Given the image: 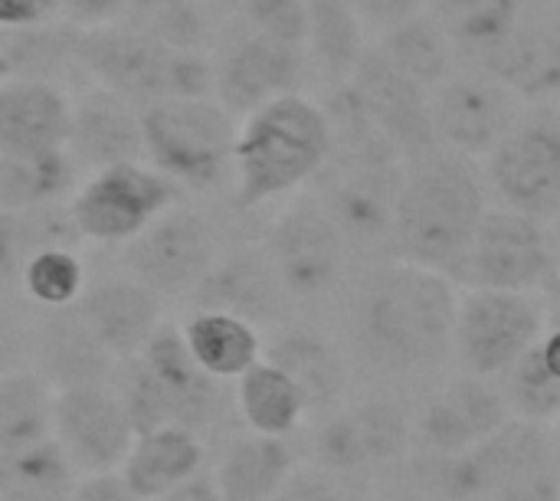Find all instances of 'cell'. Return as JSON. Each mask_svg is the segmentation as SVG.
Returning <instances> with one entry per match:
<instances>
[{"instance_id": "40", "label": "cell", "mask_w": 560, "mask_h": 501, "mask_svg": "<svg viewBox=\"0 0 560 501\" xmlns=\"http://www.w3.org/2000/svg\"><path fill=\"white\" fill-rule=\"evenodd\" d=\"M118 23L161 46L194 53H207L213 36L203 0H131Z\"/></svg>"}, {"instance_id": "34", "label": "cell", "mask_w": 560, "mask_h": 501, "mask_svg": "<svg viewBox=\"0 0 560 501\" xmlns=\"http://www.w3.org/2000/svg\"><path fill=\"white\" fill-rule=\"evenodd\" d=\"M79 240L69 207L0 210V286L20 282L26 263L43 249H62Z\"/></svg>"}, {"instance_id": "38", "label": "cell", "mask_w": 560, "mask_h": 501, "mask_svg": "<svg viewBox=\"0 0 560 501\" xmlns=\"http://www.w3.org/2000/svg\"><path fill=\"white\" fill-rule=\"evenodd\" d=\"M75 486L79 476L52 436L20 453L0 456L3 501H72Z\"/></svg>"}, {"instance_id": "50", "label": "cell", "mask_w": 560, "mask_h": 501, "mask_svg": "<svg viewBox=\"0 0 560 501\" xmlns=\"http://www.w3.org/2000/svg\"><path fill=\"white\" fill-rule=\"evenodd\" d=\"M158 501H223V496H220V489H217V482L210 476H197V479L184 482L180 489L167 492L164 499Z\"/></svg>"}, {"instance_id": "43", "label": "cell", "mask_w": 560, "mask_h": 501, "mask_svg": "<svg viewBox=\"0 0 560 501\" xmlns=\"http://www.w3.org/2000/svg\"><path fill=\"white\" fill-rule=\"evenodd\" d=\"M240 13L246 30L285 46L308 49L305 0H240Z\"/></svg>"}, {"instance_id": "22", "label": "cell", "mask_w": 560, "mask_h": 501, "mask_svg": "<svg viewBox=\"0 0 560 501\" xmlns=\"http://www.w3.org/2000/svg\"><path fill=\"white\" fill-rule=\"evenodd\" d=\"M75 312L118 364L138 358L161 328V299L131 276L85 286Z\"/></svg>"}, {"instance_id": "20", "label": "cell", "mask_w": 560, "mask_h": 501, "mask_svg": "<svg viewBox=\"0 0 560 501\" xmlns=\"http://www.w3.org/2000/svg\"><path fill=\"white\" fill-rule=\"evenodd\" d=\"M413 427L390 400H364L351 410L331 413L318 430L315 453L328 469L364 473L404 459Z\"/></svg>"}, {"instance_id": "49", "label": "cell", "mask_w": 560, "mask_h": 501, "mask_svg": "<svg viewBox=\"0 0 560 501\" xmlns=\"http://www.w3.org/2000/svg\"><path fill=\"white\" fill-rule=\"evenodd\" d=\"M269 501H345L341 492H335L328 482L315 476H292Z\"/></svg>"}, {"instance_id": "28", "label": "cell", "mask_w": 560, "mask_h": 501, "mask_svg": "<svg viewBox=\"0 0 560 501\" xmlns=\"http://www.w3.org/2000/svg\"><path fill=\"white\" fill-rule=\"evenodd\" d=\"M203 466V443L190 430L164 427L151 433H138L121 479L141 501L164 499L167 492L180 489L184 482L197 479Z\"/></svg>"}, {"instance_id": "16", "label": "cell", "mask_w": 560, "mask_h": 501, "mask_svg": "<svg viewBox=\"0 0 560 501\" xmlns=\"http://www.w3.org/2000/svg\"><path fill=\"white\" fill-rule=\"evenodd\" d=\"M52 440L66 453L75 476L92 479L121 473L138 433L118 391L95 384L56 394Z\"/></svg>"}, {"instance_id": "42", "label": "cell", "mask_w": 560, "mask_h": 501, "mask_svg": "<svg viewBox=\"0 0 560 501\" xmlns=\"http://www.w3.org/2000/svg\"><path fill=\"white\" fill-rule=\"evenodd\" d=\"M20 289L43 312H49V308H69L85 292V272H82L79 256L69 246H62V249H43L39 256H33L26 263V269L20 276Z\"/></svg>"}, {"instance_id": "57", "label": "cell", "mask_w": 560, "mask_h": 501, "mask_svg": "<svg viewBox=\"0 0 560 501\" xmlns=\"http://www.w3.org/2000/svg\"><path fill=\"white\" fill-rule=\"evenodd\" d=\"M555 243H558V259H560V233L555 230Z\"/></svg>"}, {"instance_id": "36", "label": "cell", "mask_w": 560, "mask_h": 501, "mask_svg": "<svg viewBox=\"0 0 560 501\" xmlns=\"http://www.w3.org/2000/svg\"><path fill=\"white\" fill-rule=\"evenodd\" d=\"M52 387L36 371L0 374V456L52 436Z\"/></svg>"}, {"instance_id": "6", "label": "cell", "mask_w": 560, "mask_h": 501, "mask_svg": "<svg viewBox=\"0 0 560 501\" xmlns=\"http://www.w3.org/2000/svg\"><path fill=\"white\" fill-rule=\"evenodd\" d=\"M240 118L213 95L141 108L144 161L177 187L213 190L233 177Z\"/></svg>"}, {"instance_id": "52", "label": "cell", "mask_w": 560, "mask_h": 501, "mask_svg": "<svg viewBox=\"0 0 560 501\" xmlns=\"http://www.w3.org/2000/svg\"><path fill=\"white\" fill-rule=\"evenodd\" d=\"M10 338H13V331L7 328V322L0 318V374H7V371H16V368H10V354H13V348H10Z\"/></svg>"}, {"instance_id": "47", "label": "cell", "mask_w": 560, "mask_h": 501, "mask_svg": "<svg viewBox=\"0 0 560 501\" xmlns=\"http://www.w3.org/2000/svg\"><path fill=\"white\" fill-rule=\"evenodd\" d=\"M560 496V479L555 469L548 473H538V476H528L495 496H489L486 501H558Z\"/></svg>"}, {"instance_id": "33", "label": "cell", "mask_w": 560, "mask_h": 501, "mask_svg": "<svg viewBox=\"0 0 560 501\" xmlns=\"http://www.w3.org/2000/svg\"><path fill=\"white\" fill-rule=\"evenodd\" d=\"M79 164L69 151L33 158L0 154V210H43L59 207L75 194Z\"/></svg>"}, {"instance_id": "54", "label": "cell", "mask_w": 560, "mask_h": 501, "mask_svg": "<svg viewBox=\"0 0 560 501\" xmlns=\"http://www.w3.org/2000/svg\"><path fill=\"white\" fill-rule=\"evenodd\" d=\"M10 82V66H7V59L0 56V85H7Z\"/></svg>"}, {"instance_id": "23", "label": "cell", "mask_w": 560, "mask_h": 501, "mask_svg": "<svg viewBox=\"0 0 560 501\" xmlns=\"http://www.w3.org/2000/svg\"><path fill=\"white\" fill-rule=\"evenodd\" d=\"M33 361L36 374L52 387V394L108 384L118 364L89 331L75 305L43 312L33 331Z\"/></svg>"}, {"instance_id": "48", "label": "cell", "mask_w": 560, "mask_h": 501, "mask_svg": "<svg viewBox=\"0 0 560 501\" xmlns=\"http://www.w3.org/2000/svg\"><path fill=\"white\" fill-rule=\"evenodd\" d=\"M72 501H141L118 473L112 476H92V479H79Z\"/></svg>"}, {"instance_id": "56", "label": "cell", "mask_w": 560, "mask_h": 501, "mask_svg": "<svg viewBox=\"0 0 560 501\" xmlns=\"http://www.w3.org/2000/svg\"><path fill=\"white\" fill-rule=\"evenodd\" d=\"M203 3H240V0H203Z\"/></svg>"}, {"instance_id": "45", "label": "cell", "mask_w": 560, "mask_h": 501, "mask_svg": "<svg viewBox=\"0 0 560 501\" xmlns=\"http://www.w3.org/2000/svg\"><path fill=\"white\" fill-rule=\"evenodd\" d=\"M128 7L131 0H59V20L75 30H98L118 23Z\"/></svg>"}, {"instance_id": "1", "label": "cell", "mask_w": 560, "mask_h": 501, "mask_svg": "<svg viewBox=\"0 0 560 501\" xmlns=\"http://www.w3.org/2000/svg\"><path fill=\"white\" fill-rule=\"evenodd\" d=\"M459 292L450 276L404 259L371 269L351 305L361 358L387 374L440 364L453 351Z\"/></svg>"}, {"instance_id": "60", "label": "cell", "mask_w": 560, "mask_h": 501, "mask_svg": "<svg viewBox=\"0 0 560 501\" xmlns=\"http://www.w3.org/2000/svg\"><path fill=\"white\" fill-rule=\"evenodd\" d=\"M558 501H560V496H558Z\"/></svg>"}, {"instance_id": "61", "label": "cell", "mask_w": 560, "mask_h": 501, "mask_svg": "<svg viewBox=\"0 0 560 501\" xmlns=\"http://www.w3.org/2000/svg\"><path fill=\"white\" fill-rule=\"evenodd\" d=\"M0 501H3V499H0Z\"/></svg>"}, {"instance_id": "9", "label": "cell", "mask_w": 560, "mask_h": 501, "mask_svg": "<svg viewBox=\"0 0 560 501\" xmlns=\"http://www.w3.org/2000/svg\"><path fill=\"white\" fill-rule=\"evenodd\" d=\"M486 177L505 210L558 220L560 217V112L555 102L522 112L515 128L486 158Z\"/></svg>"}, {"instance_id": "7", "label": "cell", "mask_w": 560, "mask_h": 501, "mask_svg": "<svg viewBox=\"0 0 560 501\" xmlns=\"http://www.w3.org/2000/svg\"><path fill=\"white\" fill-rule=\"evenodd\" d=\"M325 171V210L345 233L348 246H390L407 177V161L397 148L381 135L341 138L335 141V154Z\"/></svg>"}, {"instance_id": "53", "label": "cell", "mask_w": 560, "mask_h": 501, "mask_svg": "<svg viewBox=\"0 0 560 501\" xmlns=\"http://www.w3.org/2000/svg\"><path fill=\"white\" fill-rule=\"evenodd\" d=\"M545 308H548V325H560V279L545 292Z\"/></svg>"}, {"instance_id": "10", "label": "cell", "mask_w": 560, "mask_h": 501, "mask_svg": "<svg viewBox=\"0 0 560 501\" xmlns=\"http://www.w3.org/2000/svg\"><path fill=\"white\" fill-rule=\"evenodd\" d=\"M548 328L545 295L469 289L459 295L453 354L472 377H502Z\"/></svg>"}, {"instance_id": "5", "label": "cell", "mask_w": 560, "mask_h": 501, "mask_svg": "<svg viewBox=\"0 0 560 501\" xmlns=\"http://www.w3.org/2000/svg\"><path fill=\"white\" fill-rule=\"evenodd\" d=\"M118 397L135 423V433L164 427L200 433L226 410L223 384L190 358L184 335L174 328H158L151 345L138 358L125 361Z\"/></svg>"}, {"instance_id": "29", "label": "cell", "mask_w": 560, "mask_h": 501, "mask_svg": "<svg viewBox=\"0 0 560 501\" xmlns=\"http://www.w3.org/2000/svg\"><path fill=\"white\" fill-rule=\"evenodd\" d=\"M266 361L282 368L295 381L308 413L331 410L345 397L348 364L338 354V348L315 331H282L269 345Z\"/></svg>"}, {"instance_id": "46", "label": "cell", "mask_w": 560, "mask_h": 501, "mask_svg": "<svg viewBox=\"0 0 560 501\" xmlns=\"http://www.w3.org/2000/svg\"><path fill=\"white\" fill-rule=\"evenodd\" d=\"M59 16V0H0V30L36 26Z\"/></svg>"}, {"instance_id": "3", "label": "cell", "mask_w": 560, "mask_h": 501, "mask_svg": "<svg viewBox=\"0 0 560 501\" xmlns=\"http://www.w3.org/2000/svg\"><path fill=\"white\" fill-rule=\"evenodd\" d=\"M335 131L325 105L308 95H282L243 118L233 151L236 207L253 210L325 174Z\"/></svg>"}, {"instance_id": "18", "label": "cell", "mask_w": 560, "mask_h": 501, "mask_svg": "<svg viewBox=\"0 0 560 501\" xmlns=\"http://www.w3.org/2000/svg\"><path fill=\"white\" fill-rule=\"evenodd\" d=\"M345 85L407 164L440 148L430 118V89L390 66L377 46H368Z\"/></svg>"}, {"instance_id": "44", "label": "cell", "mask_w": 560, "mask_h": 501, "mask_svg": "<svg viewBox=\"0 0 560 501\" xmlns=\"http://www.w3.org/2000/svg\"><path fill=\"white\" fill-rule=\"evenodd\" d=\"M368 36H387L407 20L427 13V0H351Z\"/></svg>"}, {"instance_id": "31", "label": "cell", "mask_w": 560, "mask_h": 501, "mask_svg": "<svg viewBox=\"0 0 560 501\" xmlns=\"http://www.w3.org/2000/svg\"><path fill=\"white\" fill-rule=\"evenodd\" d=\"M292 476H295L292 446L285 440L249 433L223 453L213 482L223 501H269Z\"/></svg>"}, {"instance_id": "19", "label": "cell", "mask_w": 560, "mask_h": 501, "mask_svg": "<svg viewBox=\"0 0 560 501\" xmlns=\"http://www.w3.org/2000/svg\"><path fill=\"white\" fill-rule=\"evenodd\" d=\"M512 420V410L505 404L502 387L482 377H459L446 384L430 404L423 407L413 440L423 446L433 459H453L489 440L495 430H502Z\"/></svg>"}, {"instance_id": "35", "label": "cell", "mask_w": 560, "mask_h": 501, "mask_svg": "<svg viewBox=\"0 0 560 501\" xmlns=\"http://www.w3.org/2000/svg\"><path fill=\"white\" fill-rule=\"evenodd\" d=\"M79 33L66 20H46L36 26L0 30V56L10 66V79L56 82L69 66H79Z\"/></svg>"}, {"instance_id": "8", "label": "cell", "mask_w": 560, "mask_h": 501, "mask_svg": "<svg viewBox=\"0 0 560 501\" xmlns=\"http://www.w3.org/2000/svg\"><path fill=\"white\" fill-rule=\"evenodd\" d=\"M469 289L545 295L560 279L555 233L525 213L489 207L459 272Z\"/></svg>"}, {"instance_id": "26", "label": "cell", "mask_w": 560, "mask_h": 501, "mask_svg": "<svg viewBox=\"0 0 560 501\" xmlns=\"http://www.w3.org/2000/svg\"><path fill=\"white\" fill-rule=\"evenodd\" d=\"M535 7V0H427L430 20L456 56L476 59L479 69L522 30Z\"/></svg>"}, {"instance_id": "41", "label": "cell", "mask_w": 560, "mask_h": 501, "mask_svg": "<svg viewBox=\"0 0 560 501\" xmlns=\"http://www.w3.org/2000/svg\"><path fill=\"white\" fill-rule=\"evenodd\" d=\"M502 394L512 410V417L528 423H555L560 413V381L548 371L538 345L528 348L505 374H502Z\"/></svg>"}, {"instance_id": "17", "label": "cell", "mask_w": 560, "mask_h": 501, "mask_svg": "<svg viewBox=\"0 0 560 501\" xmlns=\"http://www.w3.org/2000/svg\"><path fill=\"white\" fill-rule=\"evenodd\" d=\"M308 69V49L266 39L240 26L213 59V98L236 118L256 108L295 95Z\"/></svg>"}, {"instance_id": "30", "label": "cell", "mask_w": 560, "mask_h": 501, "mask_svg": "<svg viewBox=\"0 0 560 501\" xmlns=\"http://www.w3.org/2000/svg\"><path fill=\"white\" fill-rule=\"evenodd\" d=\"M180 335L190 358L220 384L240 381L262 361V338L256 325L226 312H194Z\"/></svg>"}, {"instance_id": "2", "label": "cell", "mask_w": 560, "mask_h": 501, "mask_svg": "<svg viewBox=\"0 0 560 501\" xmlns=\"http://www.w3.org/2000/svg\"><path fill=\"white\" fill-rule=\"evenodd\" d=\"M486 210L479 164L436 148L407 164L390 246L404 263L436 269L456 282Z\"/></svg>"}, {"instance_id": "12", "label": "cell", "mask_w": 560, "mask_h": 501, "mask_svg": "<svg viewBox=\"0 0 560 501\" xmlns=\"http://www.w3.org/2000/svg\"><path fill=\"white\" fill-rule=\"evenodd\" d=\"M348 240L318 200L289 203L266 236V259L285 295L318 299L331 292L348 263Z\"/></svg>"}, {"instance_id": "27", "label": "cell", "mask_w": 560, "mask_h": 501, "mask_svg": "<svg viewBox=\"0 0 560 501\" xmlns=\"http://www.w3.org/2000/svg\"><path fill=\"white\" fill-rule=\"evenodd\" d=\"M194 295L200 312H226L256 325L276 312L282 286L262 249H233L213 263Z\"/></svg>"}, {"instance_id": "13", "label": "cell", "mask_w": 560, "mask_h": 501, "mask_svg": "<svg viewBox=\"0 0 560 501\" xmlns=\"http://www.w3.org/2000/svg\"><path fill=\"white\" fill-rule=\"evenodd\" d=\"M433 489L453 501H486L489 496L555 469V443L548 427L512 417L489 440L453 459H433Z\"/></svg>"}, {"instance_id": "4", "label": "cell", "mask_w": 560, "mask_h": 501, "mask_svg": "<svg viewBox=\"0 0 560 501\" xmlns=\"http://www.w3.org/2000/svg\"><path fill=\"white\" fill-rule=\"evenodd\" d=\"M75 59L98 89H108L138 108L167 98L213 95V59L207 53L161 46L121 23L82 30Z\"/></svg>"}, {"instance_id": "11", "label": "cell", "mask_w": 560, "mask_h": 501, "mask_svg": "<svg viewBox=\"0 0 560 501\" xmlns=\"http://www.w3.org/2000/svg\"><path fill=\"white\" fill-rule=\"evenodd\" d=\"M180 187L164 174L138 164H115L89 174L69 197V217L82 240L95 243H131L158 217L177 207Z\"/></svg>"}, {"instance_id": "21", "label": "cell", "mask_w": 560, "mask_h": 501, "mask_svg": "<svg viewBox=\"0 0 560 501\" xmlns=\"http://www.w3.org/2000/svg\"><path fill=\"white\" fill-rule=\"evenodd\" d=\"M66 151L82 167L105 171L144 161L141 108L108 89H89L72 102V128Z\"/></svg>"}, {"instance_id": "32", "label": "cell", "mask_w": 560, "mask_h": 501, "mask_svg": "<svg viewBox=\"0 0 560 501\" xmlns=\"http://www.w3.org/2000/svg\"><path fill=\"white\" fill-rule=\"evenodd\" d=\"M236 410L249 433L285 440L308 417L305 397L295 381L272 361H259L236 381Z\"/></svg>"}, {"instance_id": "37", "label": "cell", "mask_w": 560, "mask_h": 501, "mask_svg": "<svg viewBox=\"0 0 560 501\" xmlns=\"http://www.w3.org/2000/svg\"><path fill=\"white\" fill-rule=\"evenodd\" d=\"M308 13V59H315L335 85L348 82L368 53V33L351 0H305Z\"/></svg>"}, {"instance_id": "25", "label": "cell", "mask_w": 560, "mask_h": 501, "mask_svg": "<svg viewBox=\"0 0 560 501\" xmlns=\"http://www.w3.org/2000/svg\"><path fill=\"white\" fill-rule=\"evenodd\" d=\"M479 72L509 85L522 102H555L560 95V7L538 3Z\"/></svg>"}, {"instance_id": "39", "label": "cell", "mask_w": 560, "mask_h": 501, "mask_svg": "<svg viewBox=\"0 0 560 501\" xmlns=\"http://www.w3.org/2000/svg\"><path fill=\"white\" fill-rule=\"evenodd\" d=\"M374 46L390 66H397L404 75H410L430 92L456 72V59H459L450 39L443 36V30L430 20V13L407 20L404 26L381 36Z\"/></svg>"}, {"instance_id": "51", "label": "cell", "mask_w": 560, "mask_h": 501, "mask_svg": "<svg viewBox=\"0 0 560 501\" xmlns=\"http://www.w3.org/2000/svg\"><path fill=\"white\" fill-rule=\"evenodd\" d=\"M538 351H541L548 371L560 381V325H548V328H545V335H541V341H538Z\"/></svg>"}, {"instance_id": "55", "label": "cell", "mask_w": 560, "mask_h": 501, "mask_svg": "<svg viewBox=\"0 0 560 501\" xmlns=\"http://www.w3.org/2000/svg\"><path fill=\"white\" fill-rule=\"evenodd\" d=\"M551 427H555V436H558V440H560V413H558V417H555V423H551Z\"/></svg>"}, {"instance_id": "15", "label": "cell", "mask_w": 560, "mask_h": 501, "mask_svg": "<svg viewBox=\"0 0 560 501\" xmlns=\"http://www.w3.org/2000/svg\"><path fill=\"white\" fill-rule=\"evenodd\" d=\"M522 112V98L489 72H453L430 92L436 144L469 161L489 158Z\"/></svg>"}, {"instance_id": "59", "label": "cell", "mask_w": 560, "mask_h": 501, "mask_svg": "<svg viewBox=\"0 0 560 501\" xmlns=\"http://www.w3.org/2000/svg\"><path fill=\"white\" fill-rule=\"evenodd\" d=\"M558 233H560V217H558Z\"/></svg>"}, {"instance_id": "24", "label": "cell", "mask_w": 560, "mask_h": 501, "mask_svg": "<svg viewBox=\"0 0 560 501\" xmlns=\"http://www.w3.org/2000/svg\"><path fill=\"white\" fill-rule=\"evenodd\" d=\"M72 102L56 82L10 79L0 85V154L33 158L66 151Z\"/></svg>"}, {"instance_id": "58", "label": "cell", "mask_w": 560, "mask_h": 501, "mask_svg": "<svg viewBox=\"0 0 560 501\" xmlns=\"http://www.w3.org/2000/svg\"><path fill=\"white\" fill-rule=\"evenodd\" d=\"M555 105H558V112H560V95H558V102H555Z\"/></svg>"}, {"instance_id": "14", "label": "cell", "mask_w": 560, "mask_h": 501, "mask_svg": "<svg viewBox=\"0 0 560 501\" xmlns=\"http://www.w3.org/2000/svg\"><path fill=\"white\" fill-rule=\"evenodd\" d=\"M217 259L213 226L187 207H171L121 253L128 276L158 299L194 295Z\"/></svg>"}]
</instances>
